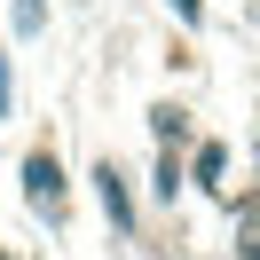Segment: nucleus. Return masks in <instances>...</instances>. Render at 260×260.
Returning a JSON list of instances; mask_svg holds the SVG:
<instances>
[{
    "label": "nucleus",
    "mask_w": 260,
    "mask_h": 260,
    "mask_svg": "<svg viewBox=\"0 0 260 260\" xmlns=\"http://www.w3.org/2000/svg\"><path fill=\"white\" fill-rule=\"evenodd\" d=\"M166 8L181 16V32H197V24H205V0H166Z\"/></svg>",
    "instance_id": "6e6552de"
},
{
    "label": "nucleus",
    "mask_w": 260,
    "mask_h": 260,
    "mask_svg": "<svg viewBox=\"0 0 260 260\" xmlns=\"http://www.w3.org/2000/svg\"><path fill=\"white\" fill-rule=\"evenodd\" d=\"M181 166H189V181H197L205 197H221V181H229V150H221V142H189Z\"/></svg>",
    "instance_id": "7ed1b4c3"
},
{
    "label": "nucleus",
    "mask_w": 260,
    "mask_h": 260,
    "mask_svg": "<svg viewBox=\"0 0 260 260\" xmlns=\"http://www.w3.org/2000/svg\"><path fill=\"white\" fill-rule=\"evenodd\" d=\"M181 189H189V166H181V150H166V142H158V166H150V197H158V205H174Z\"/></svg>",
    "instance_id": "20e7f679"
},
{
    "label": "nucleus",
    "mask_w": 260,
    "mask_h": 260,
    "mask_svg": "<svg viewBox=\"0 0 260 260\" xmlns=\"http://www.w3.org/2000/svg\"><path fill=\"white\" fill-rule=\"evenodd\" d=\"M16 181H24V205H32L48 229H63V221H71V181H63V158H55V142H32V150H24Z\"/></svg>",
    "instance_id": "f257e3e1"
},
{
    "label": "nucleus",
    "mask_w": 260,
    "mask_h": 260,
    "mask_svg": "<svg viewBox=\"0 0 260 260\" xmlns=\"http://www.w3.org/2000/svg\"><path fill=\"white\" fill-rule=\"evenodd\" d=\"M8 24H16L24 40H40L48 32V0H8Z\"/></svg>",
    "instance_id": "0eeeda50"
},
{
    "label": "nucleus",
    "mask_w": 260,
    "mask_h": 260,
    "mask_svg": "<svg viewBox=\"0 0 260 260\" xmlns=\"http://www.w3.org/2000/svg\"><path fill=\"white\" fill-rule=\"evenodd\" d=\"M252 158H260V134H252Z\"/></svg>",
    "instance_id": "9d476101"
},
{
    "label": "nucleus",
    "mask_w": 260,
    "mask_h": 260,
    "mask_svg": "<svg viewBox=\"0 0 260 260\" xmlns=\"http://www.w3.org/2000/svg\"><path fill=\"white\" fill-rule=\"evenodd\" d=\"M87 181H95V205H103V221H111L118 237H134V229H142V205H134V181L118 174L111 158H95V174H87Z\"/></svg>",
    "instance_id": "f03ea898"
},
{
    "label": "nucleus",
    "mask_w": 260,
    "mask_h": 260,
    "mask_svg": "<svg viewBox=\"0 0 260 260\" xmlns=\"http://www.w3.org/2000/svg\"><path fill=\"white\" fill-rule=\"evenodd\" d=\"M237 205V221H244V237H237V260H260V197H229Z\"/></svg>",
    "instance_id": "423d86ee"
},
{
    "label": "nucleus",
    "mask_w": 260,
    "mask_h": 260,
    "mask_svg": "<svg viewBox=\"0 0 260 260\" xmlns=\"http://www.w3.org/2000/svg\"><path fill=\"white\" fill-rule=\"evenodd\" d=\"M16 111V71H8V55H0V118Z\"/></svg>",
    "instance_id": "1a4fd4ad"
},
{
    "label": "nucleus",
    "mask_w": 260,
    "mask_h": 260,
    "mask_svg": "<svg viewBox=\"0 0 260 260\" xmlns=\"http://www.w3.org/2000/svg\"><path fill=\"white\" fill-rule=\"evenodd\" d=\"M150 134H158L166 150H189V142H197V126H189L181 103H150Z\"/></svg>",
    "instance_id": "39448f33"
}]
</instances>
